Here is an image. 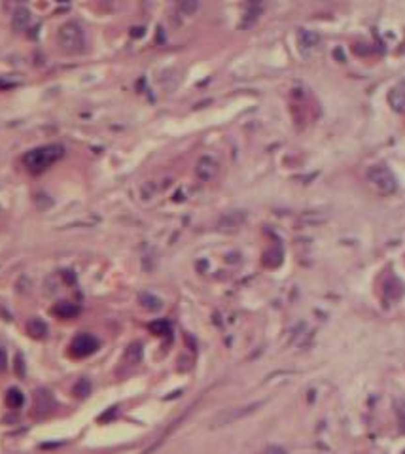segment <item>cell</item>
Wrapping results in <instances>:
<instances>
[{"label":"cell","instance_id":"1","mask_svg":"<svg viewBox=\"0 0 405 454\" xmlns=\"http://www.w3.org/2000/svg\"><path fill=\"white\" fill-rule=\"evenodd\" d=\"M64 155V148L61 144H48V146H40L31 151H27L23 155V163L32 174H40L44 170H48L53 163Z\"/></svg>","mask_w":405,"mask_h":454},{"label":"cell","instance_id":"2","mask_svg":"<svg viewBox=\"0 0 405 454\" xmlns=\"http://www.w3.org/2000/svg\"><path fill=\"white\" fill-rule=\"evenodd\" d=\"M57 42L61 46V50H64L66 53H80L86 46L82 27L76 21H68L61 25L59 34H57Z\"/></svg>","mask_w":405,"mask_h":454},{"label":"cell","instance_id":"3","mask_svg":"<svg viewBox=\"0 0 405 454\" xmlns=\"http://www.w3.org/2000/svg\"><path fill=\"white\" fill-rule=\"evenodd\" d=\"M367 178L373 184L375 188L383 193H390L396 190V180L392 176V172L384 167H371L367 172Z\"/></svg>","mask_w":405,"mask_h":454},{"label":"cell","instance_id":"4","mask_svg":"<svg viewBox=\"0 0 405 454\" xmlns=\"http://www.w3.org/2000/svg\"><path fill=\"white\" fill-rule=\"evenodd\" d=\"M97 347H99V343H97V339L93 337V335L82 333V335H78V337L72 341L70 352H72V356H76V358H86V356H89V354L95 352Z\"/></svg>","mask_w":405,"mask_h":454},{"label":"cell","instance_id":"5","mask_svg":"<svg viewBox=\"0 0 405 454\" xmlns=\"http://www.w3.org/2000/svg\"><path fill=\"white\" fill-rule=\"evenodd\" d=\"M51 409H53V396L48 390H44V388L34 392V414L36 416H46Z\"/></svg>","mask_w":405,"mask_h":454},{"label":"cell","instance_id":"6","mask_svg":"<svg viewBox=\"0 0 405 454\" xmlns=\"http://www.w3.org/2000/svg\"><path fill=\"white\" fill-rule=\"evenodd\" d=\"M195 172L201 180H212L218 174V163L212 157H201L195 167Z\"/></svg>","mask_w":405,"mask_h":454},{"label":"cell","instance_id":"7","mask_svg":"<svg viewBox=\"0 0 405 454\" xmlns=\"http://www.w3.org/2000/svg\"><path fill=\"white\" fill-rule=\"evenodd\" d=\"M388 102H390V106H392L394 110H398V112H404L405 110V80L404 82H400V84L390 91Z\"/></svg>","mask_w":405,"mask_h":454},{"label":"cell","instance_id":"8","mask_svg":"<svg viewBox=\"0 0 405 454\" xmlns=\"http://www.w3.org/2000/svg\"><path fill=\"white\" fill-rule=\"evenodd\" d=\"M256 409V405H252V407H245V409H239V411H235V409H229V411L222 412L216 420H214V426H224V424H231L233 420H237V418H241V416H245V414H248V412H252Z\"/></svg>","mask_w":405,"mask_h":454},{"label":"cell","instance_id":"9","mask_svg":"<svg viewBox=\"0 0 405 454\" xmlns=\"http://www.w3.org/2000/svg\"><path fill=\"white\" fill-rule=\"evenodd\" d=\"M27 331H29L31 337L44 339L48 335V326H46V322L40 320V318H31L29 324H27Z\"/></svg>","mask_w":405,"mask_h":454},{"label":"cell","instance_id":"10","mask_svg":"<svg viewBox=\"0 0 405 454\" xmlns=\"http://www.w3.org/2000/svg\"><path fill=\"white\" fill-rule=\"evenodd\" d=\"M11 23H13L15 31H25L29 27V23H31V11L27 8H17L15 13H13V21Z\"/></svg>","mask_w":405,"mask_h":454},{"label":"cell","instance_id":"11","mask_svg":"<svg viewBox=\"0 0 405 454\" xmlns=\"http://www.w3.org/2000/svg\"><path fill=\"white\" fill-rule=\"evenodd\" d=\"M53 314L59 318H72L78 314V306L72 305V303L63 301V303H57V305L53 306Z\"/></svg>","mask_w":405,"mask_h":454},{"label":"cell","instance_id":"12","mask_svg":"<svg viewBox=\"0 0 405 454\" xmlns=\"http://www.w3.org/2000/svg\"><path fill=\"white\" fill-rule=\"evenodd\" d=\"M23 403H25L23 392L17 390V388H10L8 394H6V405L10 409H19V407H23Z\"/></svg>","mask_w":405,"mask_h":454},{"label":"cell","instance_id":"13","mask_svg":"<svg viewBox=\"0 0 405 454\" xmlns=\"http://www.w3.org/2000/svg\"><path fill=\"white\" fill-rule=\"evenodd\" d=\"M89 392H91V384H89V380H87V379L78 380V384L74 386V394H76V396H78V398H86Z\"/></svg>","mask_w":405,"mask_h":454},{"label":"cell","instance_id":"14","mask_svg":"<svg viewBox=\"0 0 405 454\" xmlns=\"http://www.w3.org/2000/svg\"><path fill=\"white\" fill-rule=\"evenodd\" d=\"M140 301H144V306H148V308H153V310L161 306L159 299H155V297H152V296H140Z\"/></svg>","mask_w":405,"mask_h":454},{"label":"cell","instance_id":"15","mask_svg":"<svg viewBox=\"0 0 405 454\" xmlns=\"http://www.w3.org/2000/svg\"><path fill=\"white\" fill-rule=\"evenodd\" d=\"M150 329H152L153 333H157V335H163V333L169 331V324H167V322H153V324L150 326Z\"/></svg>","mask_w":405,"mask_h":454},{"label":"cell","instance_id":"16","mask_svg":"<svg viewBox=\"0 0 405 454\" xmlns=\"http://www.w3.org/2000/svg\"><path fill=\"white\" fill-rule=\"evenodd\" d=\"M15 373H17L19 377H25V361H23L21 354L15 356Z\"/></svg>","mask_w":405,"mask_h":454},{"label":"cell","instance_id":"17","mask_svg":"<svg viewBox=\"0 0 405 454\" xmlns=\"http://www.w3.org/2000/svg\"><path fill=\"white\" fill-rule=\"evenodd\" d=\"M127 358L131 359V361H137V359L140 358V345H133V347H131Z\"/></svg>","mask_w":405,"mask_h":454},{"label":"cell","instance_id":"18","mask_svg":"<svg viewBox=\"0 0 405 454\" xmlns=\"http://www.w3.org/2000/svg\"><path fill=\"white\" fill-rule=\"evenodd\" d=\"M6 365H8V356H6V350L0 349V371H6Z\"/></svg>","mask_w":405,"mask_h":454},{"label":"cell","instance_id":"19","mask_svg":"<svg viewBox=\"0 0 405 454\" xmlns=\"http://www.w3.org/2000/svg\"><path fill=\"white\" fill-rule=\"evenodd\" d=\"M265 454H284V451L282 449H278V447H269L265 451Z\"/></svg>","mask_w":405,"mask_h":454}]
</instances>
